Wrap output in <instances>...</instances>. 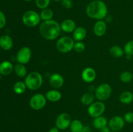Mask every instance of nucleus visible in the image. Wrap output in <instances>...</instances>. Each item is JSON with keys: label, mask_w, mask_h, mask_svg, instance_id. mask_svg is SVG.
Returning a JSON list of instances; mask_svg holds the SVG:
<instances>
[{"label": "nucleus", "mask_w": 133, "mask_h": 132, "mask_svg": "<svg viewBox=\"0 0 133 132\" xmlns=\"http://www.w3.org/2000/svg\"><path fill=\"white\" fill-rule=\"evenodd\" d=\"M107 120L105 116H99L98 117L94 118V120H93L94 127L97 129H101V128L107 126Z\"/></svg>", "instance_id": "21"}, {"label": "nucleus", "mask_w": 133, "mask_h": 132, "mask_svg": "<svg viewBox=\"0 0 133 132\" xmlns=\"http://www.w3.org/2000/svg\"><path fill=\"white\" fill-rule=\"evenodd\" d=\"M23 1H27V2H29V1H32V0H23Z\"/></svg>", "instance_id": "39"}, {"label": "nucleus", "mask_w": 133, "mask_h": 132, "mask_svg": "<svg viewBox=\"0 0 133 132\" xmlns=\"http://www.w3.org/2000/svg\"><path fill=\"white\" fill-rule=\"evenodd\" d=\"M26 88H27V86L25 82H17L13 85V90L15 92V93L18 94H23L25 91Z\"/></svg>", "instance_id": "27"}, {"label": "nucleus", "mask_w": 133, "mask_h": 132, "mask_svg": "<svg viewBox=\"0 0 133 132\" xmlns=\"http://www.w3.org/2000/svg\"><path fill=\"white\" fill-rule=\"evenodd\" d=\"M107 27L106 23L103 20L97 21L95 23L93 28L95 35L99 36V37H101V36L105 35L107 32Z\"/></svg>", "instance_id": "14"}, {"label": "nucleus", "mask_w": 133, "mask_h": 132, "mask_svg": "<svg viewBox=\"0 0 133 132\" xmlns=\"http://www.w3.org/2000/svg\"><path fill=\"white\" fill-rule=\"evenodd\" d=\"M86 13L90 18L101 20L107 15L108 9L103 1L94 0L87 5Z\"/></svg>", "instance_id": "2"}, {"label": "nucleus", "mask_w": 133, "mask_h": 132, "mask_svg": "<svg viewBox=\"0 0 133 132\" xmlns=\"http://www.w3.org/2000/svg\"><path fill=\"white\" fill-rule=\"evenodd\" d=\"M105 111V105L102 101L93 102L88 107V113L93 118L101 116Z\"/></svg>", "instance_id": "8"}, {"label": "nucleus", "mask_w": 133, "mask_h": 132, "mask_svg": "<svg viewBox=\"0 0 133 132\" xmlns=\"http://www.w3.org/2000/svg\"><path fill=\"white\" fill-rule=\"evenodd\" d=\"M40 18L43 21H48L52 19L53 17V10L49 8L42 9L40 14Z\"/></svg>", "instance_id": "26"}, {"label": "nucleus", "mask_w": 133, "mask_h": 132, "mask_svg": "<svg viewBox=\"0 0 133 132\" xmlns=\"http://www.w3.org/2000/svg\"><path fill=\"white\" fill-rule=\"evenodd\" d=\"M25 84L27 88L30 90H37L43 84V78L40 72L37 71L31 72L27 75L25 79Z\"/></svg>", "instance_id": "3"}, {"label": "nucleus", "mask_w": 133, "mask_h": 132, "mask_svg": "<svg viewBox=\"0 0 133 132\" xmlns=\"http://www.w3.org/2000/svg\"><path fill=\"white\" fill-rule=\"evenodd\" d=\"M71 122V116L67 113H62L58 115L55 121L56 127L61 130H64L69 128Z\"/></svg>", "instance_id": "9"}, {"label": "nucleus", "mask_w": 133, "mask_h": 132, "mask_svg": "<svg viewBox=\"0 0 133 132\" xmlns=\"http://www.w3.org/2000/svg\"><path fill=\"white\" fill-rule=\"evenodd\" d=\"M31 50L28 47H23L18 51L16 54V60L18 63L26 64L31 58Z\"/></svg>", "instance_id": "10"}, {"label": "nucleus", "mask_w": 133, "mask_h": 132, "mask_svg": "<svg viewBox=\"0 0 133 132\" xmlns=\"http://www.w3.org/2000/svg\"><path fill=\"white\" fill-rule=\"evenodd\" d=\"M81 132H92V130H91L90 127L88 126H85L83 127V129Z\"/></svg>", "instance_id": "35"}, {"label": "nucleus", "mask_w": 133, "mask_h": 132, "mask_svg": "<svg viewBox=\"0 0 133 132\" xmlns=\"http://www.w3.org/2000/svg\"><path fill=\"white\" fill-rule=\"evenodd\" d=\"M51 0H36V5L38 8L40 9H44L48 7L50 4Z\"/></svg>", "instance_id": "30"}, {"label": "nucleus", "mask_w": 133, "mask_h": 132, "mask_svg": "<svg viewBox=\"0 0 133 132\" xmlns=\"http://www.w3.org/2000/svg\"><path fill=\"white\" fill-rule=\"evenodd\" d=\"M83 123L79 120H74L71 121L70 126V129L71 132H81L83 129Z\"/></svg>", "instance_id": "25"}, {"label": "nucleus", "mask_w": 133, "mask_h": 132, "mask_svg": "<svg viewBox=\"0 0 133 132\" xmlns=\"http://www.w3.org/2000/svg\"><path fill=\"white\" fill-rule=\"evenodd\" d=\"M124 53L127 56H133V40L128 41L125 45Z\"/></svg>", "instance_id": "29"}, {"label": "nucleus", "mask_w": 133, "mask_h": 132, "mask_svg": "<svg viewBox=\"0 0 133 132\" xmlns=\"http://www.w3.org/2000/svg\"><path fill=\"white\" fill-rule=\"evenodd\" d=\"M119 101L124 104H129L133 101V94L131 91L122 92L119 95Z\"/></svg>", "instance_id": "20"}, {"label": "nucleus", "mask_w": 133, "mask_h": 132, "mask_svg": "<svg viewBox=\"0 0 133 132\" xmlns=\"http://www.w3.org/2000/svg\"><path fill=\"white\" fill-rule=\"evenodd\" d=\"M109 53L115 58H121L124 54V50L118 45H114L109 49Z\"/></svg>", "instance_id": "23"}, {"label": "nucleus", "mask_w": 133, "mask_h": 132, "mask_svg": "<svg viewBox=\"0 0 133 132\" xmlns=\"http://www.w3.org/2000/svg\"><path fill=\"white\" fill-rule=\"evenodd\" d=\"M61 30L67 33L73 32L76 28V24L72 19H67L64 20L61 24Z\"/></svg>", "instance_id": "15"}, {"label": "nucleus", "mask_w": 133, "mask_h": 132, "mask_svg": "<svg viewBox=\"0 0 133 132\" xmlns=\"http://www.w3.org/2000/svg\"><path fill=\"white\" fill-rule=\"evenodd\" d=\"M112 94V88L108 84H102L96 87L95 97L99 101L107 100Z\"/></svg>", "instance_id": "6"}, {"label": "nucleus", "mask_w": 133, "mask_h": 132, "mask_svg": "<svg viewBox=\"0 0 133 132\" xmlns=\"http://www.w3.org/2000/svg\"><path fill=\"white\" fill-rule=\"evenodd\" d=\"M48 132H59V129H58L57 127H53V128H51Z\"/></svg>", "instance_id": "37"}, {"label": "nucleus", "mask_w": 133, "mask_h": 132, "mask_svg": "<svg viewBox=\"0 0 133 132\" xmlns=\"http://www.w3.org/2000/svg\"><path fill=\"white\" fill-rule=\"evenodd\" d=\"M110 128H109V127H107V126L105 127H104V128H101V129H99L100 130V132H110Z\"/></svg>", "instance_id": "36"}, {"label": "nucleus", "mask_w": 133, "mask_h": 132, "mask_svg": "<svg viewBox=\"0 0 133 132\" xmlns=\"http://www.w3.org/2000/svg\"><path fill=\"white\" fill-rule=\"evenodd\" d=\"M54 1H57V2H58V1H62V0H53Z\"/></svg>", "instance_id": "38"}, {"label": "nucleus", "mask_w": 133, "mask_h": 132, "mask_svg": "<svg viewBox=\"0 0 133 132\" xmlns=\"http://www.w3.org/2000/svg\"><path fill=\"white\" fill-rule=\"evenodd\" d=\"M81 76L85 82L91 83L96 79V71L92 67H87L82 72Z\"/></svg>", "instance_id": "13"}, {"label": "nucleus", "mask_w": 133, "mask_h": 132, "mask_svg": "<svg viewBox=\"0 0 133 132\" xmlns=\"http://www.w3.org/2000/svg\"><path fill=\"white\" fill-rule=\"evenodd\" d=\"M125 120L120 116H114L110 119L109 127L111 130L118 131L122 130L125 126Z\"/></svg>", "instance_id": "11"}, {"label": "nucleus", "mask_w": 133, "mask_h": 132, "mask_svg": "<svg viewBox=\"0 0 133 132\" xmlns=\"http://www.w3.org/2000/svg\"><path fill=\"white\" fill-rule=\"evenodd\" d=\"M124 120L126 122L129 123V124H131L133 123V112L129 111L125 114L124 115Z\"/></svg>", "instance_id": "32"}, {"label": "nucleus", "mask_w": 133, "mask_h": 132, "mask_svg": "<svg viewBox=\"0 0 133 132\" xmlns=\"http://www.w3.org/2000/svg\"><path fill=\"white\" fill-rule=\"evenodd\" d=\"M64 80L63 76L58 73L53 74L49 78V84L55 89L61 88L63 85Z\"/></svg>", "instance_id": "12"}, {"label": "nucleus", "mask_w": 133, "mask_h": 132, "mask_svg": "<svg viewBox=\"0 0 133 132\" xmlns=\"http://www.w3.org/2000/svg\"><path fill=\"white\" fill-rule=\"evenodd\" d=\"M87 34V31L84 27H76L75 31L73 32V39L75 41H82L86 38Z\"/></svg>", "instance_id": "17"}, {"label": "nucleus", "mask_w": 133, "mask_h": 132, "mask_svg": "<svg viewBox=\"0 0 133 132\" xmlns=\"http://www.w3.org/2000/svg\"><path fill=\"white\" fill-rule=\"evenodd\" d=\"M132 76H133V73H132Z\"/></svg>", "instance_id": "41"}, {"label": "nucleus", "mask_w": 133, "mask_h": 132, "mask_svg": "<svg viewBox=\"0 0 133 132\" xmlns=\"http://www.w3.org/2000/svg\"><path fill=\"white\" fill-rule=\"evenodd\" d=\"M16 75L20 78H23L27 75V69L25 66L22 63H18L14 67Z\"/></svg>", "instance_id": "24"}, {"label": "nucleus", "mask_w": 133, "mask_h": 132, "mask_svg": "<svg viewBox=\"0 0 133 132\" xmlns=\"http://www.w3.org/2000/svg\"><path fill=\"white\" fill-rule=\"evenodd\" d=\"M45 97L48 100L51 102H58L62 98V94L57 89H51L49 90L45 93Z\"/></svg>", "instance_id": "19"}, {"label": "nucleus", "mask_w": 133, "mask_h": 132, "mask_svg": "<svg viewBox=\"0 0 133 132\" xmlns=\"http://www.w3.org/2000/svg\"><path fill=\"white\" fill-rule=\"evenodd\" d=\"M61 31V25L53 19L43 21L39 27L40 35L48 40H55L58 37Z\"/></svg>", "instance_id": "1"}, {"label": "nucleus", "mask_w": 133, "mask_h": 132, "mask_svg": "<svg viewBox=\"0 0 133 132\" xmlns=\"http://www.w3.org/2000/svg\"><path fill=\"white\" fill-rule=\"evenodd\" d=\"M6 17L2 11L0 10V28H3L6 25Z\"/></svg>", "instance_id": "34"}, {"label": "nucleus", "mask_w": 133, "mask_h": 132, "mask_svg": "<svg viewBox=\"0 0 133 132\" xmlns=\"http://www.w3.org/2000/svg\"><path fill=\"white\" fill-rule=\"evenodd\" d=\"M14 66L9 61H4L0 63V74L4 76L9 75L12 72Z\"/></svg>", "instance_id": "18"}, {"label": "nucleus", "mask_w": 133, "mask_h": 132, "mask_svg": "<svg viewBox=\"0 0 133 132\" xmlns=\"http://www.w3.org/2000/svg\"><path fill=\"white\" fill-rule=\"evenodd\" d=\"M41 18L40 14L34 10H27L22 16L23 24L29 27H34L40 23Z\"/></svg>", "instance_id": "4"}, {"label": "nucleus", "mask_w": 133, "mask_h": 132, "mask_svg": "<svg viewBox=\"0 0 133 132\" xmlns=\"http://www.w3.org/2000/svg\"><path fill=\"white\" fill-rule=\"evenodd\" d=\"M120 80L123 83H129L133 79L132 74L129 71H124L119 76Z\"/></svg>", "instance_id": "28"}, {"label": "nucleus", "mask_w": 133, "mask_h": 132, "mask_svg": "<svg viewBox=\"0 0 133 132\" xmlns=\"http://www.w3.org/2000/svg\"><path fill=\"white\" fill-rule=\"evenodd\" d=\"M62 6L66 9H70L72 7L73 2L71 0H62Z\"/></svg>", "instance_id": "33"}, {"label": "nucleus", "mask_w": 133, "mask_h": 132, "mask_svg": "<svg viewBox=\"0 0 133 132\" xmlns=\"http://www.w3.org/2000/svg\"><path fill=\"white\" fill-rule=\"evenodd\" d=\"M75 40L70 36H63L57 41V49L62 53H67L74 49Z\"/></svg>", "instance_id": "5"}, {"label": "nucleus", "mask_w": 133, "mask_h": 132, "mask_svg": "<svg viewBox=\"0 0 133 132\" xmlns=\"http://www.w3.org/2000/svg\"><path fill=\"white\" fill-rule=\"evenodd\" d=\"M94 99V94L91 92H87V93H85L83 94V96L81 98V102L83 104L86 105V106H90L93 103Z\"/></svg>", "instance_id": "22"}, {"label": "nucleus", "mask_w": 133, "mask_h": 132, "mask_svg": "<svg viewBox=\"0 0 133 132\" xmlns=\"http://www.w3.org/2000/svg\"><path fill=\"white\" fill-rule=\"evenodd\" d=\"M1 74H0V80H1Z\"/></svg>", "instance_id": "40"}, {"label": "nucleus", "mask_w": 133, "mask_h": 132, "mask_svg": "<svg viewBox=\"0 0 133 132\" xmlns=\"http://www.w3.org/2000/svg\"><path fill=\"white\" fill-rule=\"evenodd\" d=\"M74 49L77 53H82L85 50V45L82 41H76L74 44Z\"/></svg>", "instance_id": "31"}, {"label": "nucleus", "mask_w": 133, "mask_h": 132, "mask_svg": "<svg viewBox=\"0 0 133 132\" xmlns=\"http://www.w3.org/2000/svg\"><path fill=\"white\" fill-rule=\"evenodd\" d=\"M13 40L8 35H3L0 38V47L5 50H9L12 47Z\"/></svg>", "instance_id": "16"}, {"label": "nucleus", "mask_w": 133, "mask_h": 132, "mask_svg": "<svg viewBox=\"0 0 133 132\" xmlns=\"http://www.w3.org/2000/svg\"><path fill=\"white\" fill-rule=\"evenodd\" d=\"M46 97L44 94L37 93L32 96L29 101V105L34 110H40L46 104Z\"/></svg>", "instance_id": "7"}]
</instances>
